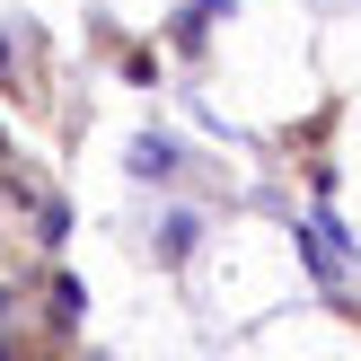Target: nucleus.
<instances>
[{
  "mask_svg": "<svg viewBox=\"0 0 361 361\" xmlns=\"http://www.w3.org/2000/svg\"><path fill=\"white\" fill-rule=\"evenodd\" d=\"M133 168H141V176H168L176 150H168V141H133Z\"/></svg>",
  "mask_w": 361,
  "mask_h": 361,
  "instance_id": "f257e3e1",
  "label": "nucleus"
},
{
  "mask_svg": "<svg viewBox=\"0 0 361 361\" xmlns=\"http://www.w3.org/2000/svg\"><path fill=\"white\" fill-rule=\"evenodd\" d=\"M0 62H9V44H0Z\"/></svg>",
  "mask_w": 361,
  "mask_h": 361,
  "instance_id": "f03ea898",
  "label": "nucleus"
}]
</instances>
